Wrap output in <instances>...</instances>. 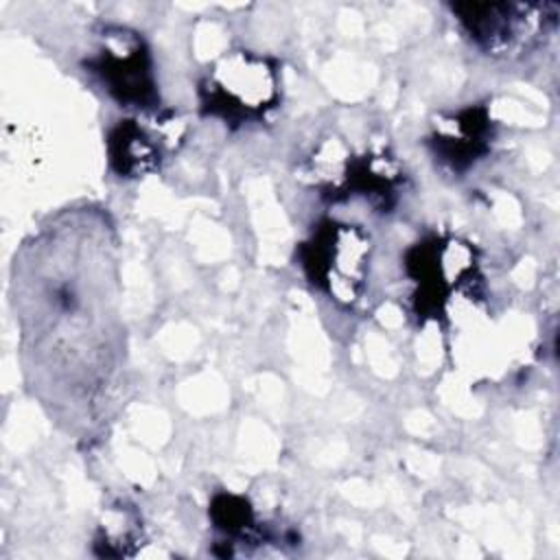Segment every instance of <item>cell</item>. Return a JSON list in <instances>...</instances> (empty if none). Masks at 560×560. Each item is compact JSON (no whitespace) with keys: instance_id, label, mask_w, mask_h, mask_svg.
Returning a JSON list of instances; mask_svg holds the SVG:
<instances>
[{"instance_id":"cell-1","label":"cell","mask_w":560,"mask_h":560,"mask_svg":"<svg viewBox=\"0 0 560 560\" xmlns=\"http://www.w3.org/2000/svg\"><path fill=\"white\" fill-rule=\"evenodd\" d=\"M280 101V74L271 59L249 50L223 57L199 85L203 114L225 125H247L265 118Z\"/></svg>"},{"instance_id":"cell-4","label":"cell","mask_w":560,"mask_h":560,"mask_svg":"<svg viewBox=\"0 0 560 560\" xmlns=\"http://www.w3.org/2000/svg\"><path fill=\"white\" fill-rule=\"evenodd\" d=\"M85 66L120 105L142 109L158 105L153 59L138 33L120 26L107 28L96 55Z\"/></svg>"},{"instance_id":"cell-5","label":"cell","mask_w":560,"mask_h":560,"mask_svg":"<svg viewBox=\"0 0 560 560\" xmlns=\"http://www.w3.org/2000/svg\"><path fill=\"white\" fill-rule=\"evenodd\" d=\"M549 4L523 2H457L453 15L466 35L488 55H508L523 48L545 28Z\"/></svg>"},{"instance_id":"cell-3","label":"cell","mask_w":560,"mask_h":560,"mask_svg":"<svg viewBox=\"0 0 560 560\" xmlns=\"http://www.w3.org/2000/svg\"><path fill=\"white\" fill-rule=\"evenodd\" d=\"M407 271L416 284V311L429 317L446 315L455 300L477 293L479 269L464 243L431 238L407 252Z\"/></svg>"},{"instance_id":"cell-7","label":"cell","mask_w":560,"mask_h":560,"mask_svg":"<svg viewBox=\"0 0 560 560\" xmlns=\"http://www.w3.org/2000/svg\"><path fill=\"white\" fill-rule=\"evenodd\" d=\"M490 120L483 107H472L451 118L442 131L435 133V153L453 168H466L488 151Z\"/></svg>"},{"instance_id":"cell-6","label":"cell","mask_w":560,"mask_h":560,"mask_svg":"<svg viewBox=\"0 0 560 560\" xmlns=\"http://www.w3.org/2000/svg\"><path fill=\"white\" fill-rule=\"evenodd\" d=\"M149 120L131 118L120 120V125L109 133V162L120 177H142L160 166L164 155L175 147L173 140L179 138L177 118H158V125H147Z\"/></svg>"},{"instance_id":"cell-2","label":"cell","mask_w":560,"mask_h":560,"mask_svg":"<svg viewBox=\"0 0 560 560\" xmlns=\"http://www.w3.org/2000/svg\"><path fill=\"white\" fill-rule=\"evenodd\" d=\"M372 241L359 225L324 221L300 247V262L311 284L339 304L361 300L370 269Z\"/></svg>"}]
</instances>
